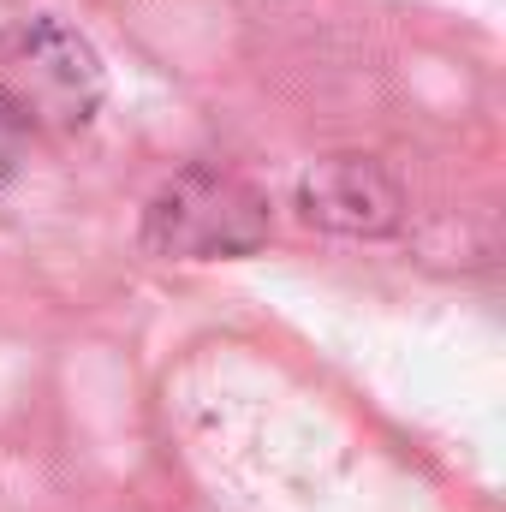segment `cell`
Here are the masks:
<instances>
[{
	"label": "cell",
	"instance_id": "277c9868",
	"mask_svg": "<svg viewBox=\"0 0 506 512\" xmlns=\"http://www.w3.org/2000/svg\"><path fill=\"white\" fill-rule=\"evenodd\" d=\"M24 137H30V126L18 120V108L0 96V185L18 173V161H24Z\"/></svg>",
	"mask_w": 506,
	"mask_h": 512
},
{
	"label": "cell",
	"instance_id": "6da1fadb",
	"mask_svg": "<svg viewBox=\"0 0 506 512\" xmlns=\"http://www.w3.org/2000/svg\"><path fill=\"white\" fill-rule=\"evenodd\" d=\"M268 197L251 179L191 161L179 167L143 209V251L167 262H215V256H251L268 245Z\"/></svg>",
	"mask_w": 506,
	"mask_h": 512
},
{
	"label": "cell",
	"instance_id": "3957f363",
	"mask_svg": "<svg viewBox=\"0 0 506 512\" xmlns=\"http://www.w3.org/2000/svg\"><path fill=\"white\" fill-rule=\"evenodd\" d=\"M298 209L322 233L346 239H387L405 221V191L399 179L370 155H328L298 179Z\"/></svg>",
	"mask_w": 506,
	"mask_h": 512
},
{
	"label": "cell",
	"instance_id": "7a4b0ae2",
	"mask_svg": "<svg viewBox=\"0 0 506 512\" xmlns=\"http://www.w3.org/2000/svg\"><path fill=\"white\" fill-rule=\"evenodd\" d=\"M102 60L60 18H24L0 30V96L30 131H78L102 108Z\"/></svg>",
	"mask_w": 506,
	"mask_h": 512
}]
</instances>
